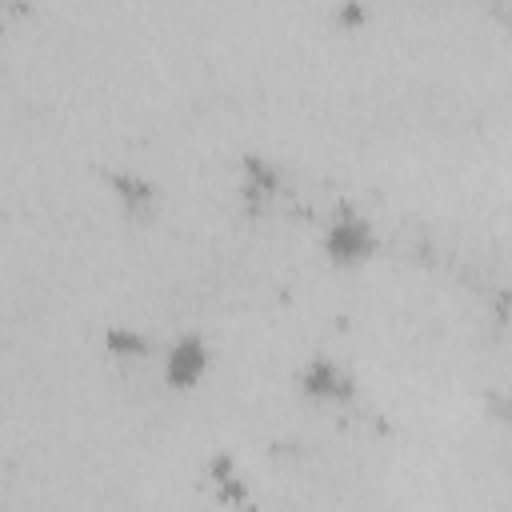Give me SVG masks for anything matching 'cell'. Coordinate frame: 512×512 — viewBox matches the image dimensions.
Listing matches in <instances>:
<instances>
[{
  "mask_svg": "<svg viewBox=\"0 0 512 512\" xmlns=\"http://www.w3.org/2000/svg\"><path fill=\"white\" fill-rule=\"evenodd\" d=\"M320 252L336 268H364L380 252V232L364 212L340 208L320 232Z\"/></svg>",
  "mask_w": 512,
  "mask_h": 512,
  "instance_id": "obj_1",
  "label": "cell"
},
{
  "mask_svg": "<svg viewBox=\"0 0 512 512\" xmlns=\"http://www.w3.org/2000/svg\"><path fill=\"white\" fill-rule=\"evenodd\" d=\"M212 368V348L204 336L196 332H184L176 336L168 348H164V360H160V376L172 392H192Z\"/></svg>",
  "mask_w": 512,
  "mask_h": 512,
  "instance_id": "obj_2",
  "label": "cell"
},
{
  "mask_svg": "<svg viewBox=\"0 0 512 512\" xmlns=\"http://www.w3.org/2000/svg\"><path fill=\"white\" fill-rule=\"evenodd\" d=\"M300 392L304 396H312V400H348L352 396V376L336 364V360H328V356H312L308 360V368L300 372Z\"/></svg>",
  "mask_w": 512,
  "mask_h": 512,
  "instance_id": "obj_3",
  "label": "cell"
}]
</instances>
